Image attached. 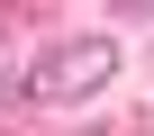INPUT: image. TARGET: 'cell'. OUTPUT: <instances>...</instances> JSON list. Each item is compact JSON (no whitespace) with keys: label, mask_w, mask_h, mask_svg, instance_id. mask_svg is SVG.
<instances>
[{"label":"cell","mask_w":154,"mask_h":136,"mask_svg":"<svg viewBox=\"0 0 154 136\" xmlns=\"http://www.w3.org/2000/svg\"><path fill=\"white\" fill-rule=\"evenodd\" d=\"M118 82V36H54L36 63H27V100L36 109H72Z\"/></svg>","instance_id":"obj_1"},{"label":"cell","mask_w":154,"mask_h":136,"mask_svg":"<svg viewBox=\"0 0 154 136\" xmlns=\"http://www.w3.org/2000/svg\"><path fill=\"white\" fill-rule=\"evenodd\" d=\"M9 91H18V36L0 27V100H9Z\"/></svg>","instance_id":"obj_2"},{"label":"cell","mask_w":154,"mask_h":136,"mask_svg":"<svg viewBox=\"0 0 154 136\" xmlns=\"http://www.w3.org/2000/svg\"><path fill=\"white\" fill-rule=\"evenodd\" d=\"M82 136H100V127H82Z\"/></svg>","instance_id":"obj_3"}]
</instances>
